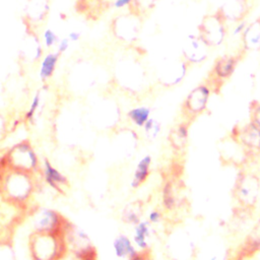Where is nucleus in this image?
<instances>
[{
    "mask_svg": "<svg viewBox=\"0 0 260 260\" xmlns=\"http://www.w3.org/2000/svg\"><path fill=\"white\" fill-rule=\"evenodd\" d=\"M142 129L148 139H154L160 132V123L153 118H149Z\"/></svg>",
    "mask_w": 260,
    "mask_h": 260,
    "instance_id": "24",
    "label": "nucleus"
},
{
    "mask_svg": "<svg viewBox=\"0 0 260 260\" xmlns=\"http://www.w3.org/2000/svg\"><path fill=\"white\" fill-rule=\"evenodd\" d=\"M234 139L244 148L247 155L260 154V129L251 122L235 130Z\"/></svg>",
    "mask_w": 260,
    "mask_h": 260,
    "instance_id": "7",
    "label": "nucleus"
},
{
    "mask_svg": "<svg viewBox=\"0 0 260 260\" xmlns=\"http://www.w3.org/2000/svg\"><path fill=\"white\" fill-rule=\"evenodd\" d=\"M40 173L43 180L49 187H51L57 193H65V189L69 186V181L67 177L55 166H53L49 159L45 158L43 160L41 164Z\"/></svg>",
    "mask_w": 260,
    "mask_h": 260,
    "instance_id": "9",
    "label": "nucleus"
},
{
    "mask_svg": "<svg viewBox=\"0 0 260 260\" xmlns=\"http://www.w3.org/2000/svg\"><path fill=\"white\" fill-rule=\"evenodd\" d=\"M66 250L71 252L83 260L96 257L95 248L93 247L87 234L79 226L68 221L63 233Z\"/></svg>",
    "mask_w": 260,
    "mask_h": 260,
    "instance_id": "5",
    "label": "nucleus"
},
{
    "mask_svg": "<svg viewBox=\"0 0 260 260\" xmlns=\"http://www.w3.org/2000/svg\"><path fill=\"white\" fill-rule=\"evenodd\" d=\"M151 110L146 106H138L132 108L128 112V118L131 121L133 125L136 127L142 128L144 124L147 122V120L150 118Z\"/></svg>",
    "mask_w": 260,
    "mask_h": 260,
    "instance_id": "20",
    "label": "nucleus"
},
{
    "mask_svg": "<svg viewBox=\"0 0 260 260\" xmlns=\"http://www.w3.org/2000/svg\"><path fill=\"white\" fill-rule=\"evenodd\" d=\"M199 38L208 46L220 45L224 38V24L221 16L206 17L199 27Z\"/></svg>",
    "mask_w": 260,
    "mask_h": 260,
    "instance_id": "8",
    "label": "nucleus"
},
{
    "mask_svg": "<svg viewBox=\"0 0 260 260\" xmlns=\"http://www.w3.org/2000/svg\"><path fill=\"white\" fill-rule=\"evenodd\" d=\"M5 131V120L4 118L2 117V115L0 114V136L1 134Z\"/></svg>",
    "mask_w": 260,
    "mask_h": 260,
    "instance_id": "34",
    "label": "nucleus"
},
{
    "mask_svg": "<svg viewBox=\"0 0 260 260\" xmlns=\"http://www.w3.org/2000/svg\"><path fill=\"white\" fill-rule=\"evenodd\" d=\"M251 123L260 129V104H256L251 108Z\"/></svg>",
    "mask_w": 260,
    "mask_h": 260,
    "instance_id": "28",
    "label": "nucleus"
},
{
    "mask_svg": "<svg viewBox=\"0 0 260 260\" xmlns=\"http://www.w3.org/2000/svg\"><path fill=\"white\" fill-rule=\"evenodd\" d=\"M164 219V213L161 210L157 209V208H154L152 210H150L148 212V215H147V220L152 224V225H155V224H158L162 221Z\"/></svg>",
    "mask_w": 260,
    "mask_h": 260,
    "instance_id": "27",
    "label": "nucleus"
},
{
    "mask_svg": "<svg viewBox=\"0 0 260 260\" xmlns=\"http://www.w3.org/2000/svg\"><path fill=\"white\" fill-rule=\"evenodd\" d=\"M58 60H59L58 53H48L43 57L40 64V69H39V75L42 80L45 81L52 77V75L55 72Z\"/></svg>",
    "mask_w": 260,
    "mask_h": 260,
    "instance_id": "19",
    "label": "nucleus"
},
{
    "mask_svg": "<svg viewBox=\"0 0 260 260\" xmlns=\"http://www.w3.org/2000/svg\"><path fill=\"white\" fill-rule=\"evenodd\" d=\"M246 23L244 21H240L238 24H236V26L234 27V30H233V36L237 37V36H241L243 35L245 28H246Z\"/></svg>",
    "mask_w": 260,
    "mask_h": 260,
    "instance_id": "31",
    "label": "nucleus"
},
{
    "mask_svg": "<svg viewBox=\"0 0 260 260\" xmlns=\"http://www.w3.org/2000/svg\"><path fill=\"white\" fill-rule=\"evenodd\" d=\"M35 188V174L6 168L0 161V197L4 201L23 208L32 196Z\"/></svg>",
    "mask_w": 260,
    "mask_h": 260,
    "instance_id": "1",
    "label": "nucleus"
},
{
    "mask_svg": "<svg viewBox=\"0 0 260 260\" xmlns=\"http://www.w3.org/2000/svg\"><path fill=\"white\" fill-rule=\"evenodd\" d=\"M0 161L6 168L30 174L40 173L41 169L40 159L27 141L13 145Z\"/></svg>",
    "mask_w": 260,
    "mask_h": 260,
    "instance_id": "3",
    "label": "nucleus"
},
{
    "mask_svg": "<svg viewBox=\"0 0 260 260\" xmlns=\"http://www.w3.org/2000/svg\"><path fill=\"white\" fill-rule=\"evenodd\" d=\"M28 249L31 260H59L67 251L63 233L32 232Z\"/></svg>",
    "mask_w": 260,
    "mask_h": 260,
    "instance_id": "2",
    "label": "nucleus"
},
{
    "mask_svg": "<svg viewBox=\"0 0 260 260\" xmlns=\"http://www.w3.org/2000/svg\"><path fill=\"white\" fill-rule=\"evenodd\" d=\"M260 251V218L252 228L239 252L237 253L236 260H245L246 258L252 257L254 254Z\"/></svg>",
    "mask_w": 260,
    "mask_h": 260,
    "instance_id": "11",
    "label": "nucleus"
},
{
    "mask_svg": "<svg viewBox=\"0 0 260 260\" xmlns=\"http://www.w3.org/2000/svg\"><path fill=\"white\" fill-rule=\"evenodd\" d=\"M40 104H41V94H40V92H37L32 96L31 102L29 104V107H28V109H27V111L25 113L24 118H25L26 121L30 122V121L34 120V117H35V115H36V113H37V111H38V109L40 107Z\"/></svg>",
    "mask_w": 260,
    "mask_h": 260,
    "instance_id": "25",
    "label": "nucleus"
},
{
    "mask_svg": "<svg viewBox=\"0 0 260 260\" xmlns=\"http://www.w3.org/2000/svg\"><path fill=\"white\" fill-rule=\"evenodd\" d=\"M0 260H16L15 252L8 238L0 236Z\"/></svg>",
    "mask_w": 260,
    "mask_h": 260,
    "instance_id": "23",
    "label": "nucleus"
},
{
    "mask_svg": "<svg viewBox=\"0 0 260 260\" xmlns=\"http://www.w3.org/2000/svg\"><path fill=\"white\" fill-rule=\"evenodd\" d=\"M233 194L242 209L253 210L260 198V180L258 176L248 171H241Z\"/></svg>",
    "mask_w": 260,
    "mask_h": 260,
    "instance_id": "4",
    "label": "nucleus"
},
{
    "mask_svg": "<svg viewBox=\"0 0 260 260\" xmlns=\"http://www.w3.org/2000/svg\"><path fill=\"white\" fill-rule=\"evenodd\" d=\"M143 212V202L140 200H135L129 202L122 211V220L129 224H136L141 220V215Z\"/></svg>",
    "mask_w": 260,
    "mask_h": 260,
    "instance_id": "17",
    "label": "nucleus"
},
{
    "mask_svg": "<svg viewBox=\"0 0 260 260\" xmlns=\"http://www.w3.org/2000/svg\"><path fill=\"white\" fill-rule=\"evenodd\" d=\"M113 249L115 255L120 259H130L138 250L133 244V241L126 235H118L113 241Z\"/></svg>",
    "mask_w": 260,
    "mask_h": 260,
    "instance_id": "16",
    "label": "nucleus"
},
{
    "mask_svg": "<svg viewBox=\"0 0 260 260\" xmlns=\"http://www.w3.org/2000/svg\"><path fill=\"white\" fill-rule=\"evenodd\" d=\"M128 260H153L149 251H138L133 257Z\"/></svg>",
    "mask_w": 260,
    "mask_h": 260,
    "instance_id": "29",
    "label": "nucleus"
},
{
    "mask_svg": "<svg viewBox=\"0 0 260 260\" xmlns=\"http://www.w3.org/2000/svg\"><path fill=\"white\" fill-rule=\"evenodd\" d=\"M209 98V89L204 85L194 88L184 103V112L189 118L200 115L206 108Z\"/></svg>",
    "mask_w": 260,
    "mask_h": 260,
    "instance_id": "10",
    "label": "nucleus"
},
{
    "mask_svg": "<svg viewBox=\"0 0 260 260\" xmlns=\"http://www.w3.org/2000/svg\"><path fill=\"white\" fill-rule=\"evenodd\" d=\"M207 45L198 37H189L186 46L184 48L185 58L192 62L198 63L206 58Z\"/></svg>",
    "mask_w": 260,
    "mask_h": 260,
    "instance_id": "14",
    "label": "nucleus"
},
{
    "mask_svg": "<svg viewBox=\"0 0 260 260\" xmlns=\"http://www.w3.org/2000/svg\"><path fill=\"white\" fill-rule=\"evenodd\" d=\"M43 39H44V44L47 48H52L59 42L57 35L51 28H47L44 30Z\"/></svg>",
    "mask_w": 260,
    "mask_h": 260,
    "instance_id": "26",
    "label": "nucleus"
},
{
    "mask_svg": "<svg viewBox=\"0 0 260 260\" xmlns=\"http://www.w3.org/2000/svg\"><path fill=\"white\" fill-rule=\"evenodd\" d=\"M67 220L60 212L51 208H39L31 214V226L37 233H64Z\"/></svg>",
    "mask_w": 260,
    "mask_h": 260,
    "instance_id": "6",
    "label": "nucleus"
},
{
    "mask_svg": "<svg viewBox=\"0 0 260 260\" xmlns=\"http://www.w3.org/2000/svg\"><path fill=\"white\" fill-rule=\"evenodd\" d=\"M181 191L182 186L175 178L166 182L162 191V204L166 209L173 210L181 204L183 200Z\"/></svg>",
    "mask_w": 260,
    "mask_h": 260,
    "instance_id": "13",
    "label": "nucleus"
},
{
    "mask_svg": "<svg viewBox=\"0 0 260 260\" xmlns=\"http://www.w3.org/2000/svg\"><path fill=\"white\" fill-rule=\"evenodd\" d=\"M69 47V40L68 39H62L61 41L58 42V47H57V53L60 55L62 53H65Z\"/></svg>",
    "mask_w": 260,
    "mask_h": 260,
    "instance_id": "30",
    "label": "nucleus"
},
{
    "mask_svg": "<svg viewBox=\"0 0 260 260\" xmlns=\"http://www.w3.org/2000/svg\"><path fill=\"white\" fill-rule=\"evenodd\" d=\"M188 138V127L185 124H181L176 127L170 135V141L173 147L177 150L185 147Z\"/></svg>",
    "mask_w": 260,
    "mask_h": 260,
    "instance_id": "22",
    "label": "nucleus"
},
{
    "mask_svg": "<svg viewBox=\"0 0 260 260\" xmlns=\"http://www.w3.org/2000/svg\"><path fill=\"white\" fill-rule=\"evenodd\" d=\"M237 61L234 57H222L216 61L214 65V72L218 77L226 78L233 73Z\"/></svg>",
    "mask_w": 260,
    "mask_h": 260,
    "instance_id": "21",
    "label": "nucleus"
},
{
    "mask_svg": "<svg viewBox=\"0 0 260 260\" xmlns=\"http://www.w3.org/2000/svg\"><path fill=\"white\" fill-rule=\"evenodd\" d=\"M80 38H81V34L79 31H71L69 32L67 39L69 40V42H77L79 41Z\"/></svg>",
    "mask_w": 260,
    "mask_h": 260,
    "instance_id": "33",
    "label": "nucleus"
},
{
    "mask_svg": "<svg viewBox=\"0 0 260 260\" xmlns=\"http://www.w3.org/2000/svg\"><path fill=\"white\" fill-rule=\"evenodd\" d=\"M151 161L152 158L149 154L144 155L138 160L130 182V186L132 189H138L147 181L150 174Z\"/></svg>",
    "mask_w": 260,
    "mask_h": 260,
    "instance_id": "15",
    "label": "nucleus"
},
{
    "mask_svg": "<svg viewBox=\"0 0 260 260\" xmlns=\"http://www.w3.org/2000/svg\"><path fill=\"white\" fill-rule=\"evenodd\" d=\"M244 43L250 50L260 49V21H255L246 26L244 32Z\"/></svg>",
    "mask_w": 260,
    "mask_h": 260,
    "instance_id": "18",
    "label": "nucleus"
},
{
    "mask_svg": "<svg viewBox=\"0 0 260 260\" xmlns=\"http://www.w3.org/2000/svg\"><path fill=\"white\" fill-rule=\"evenodd\" d=\"M152 234L153 225L147 219H141L134 224L133 244L138 251H149Z\"/></svg>",
    "mask_w": 260,
    "mask_h": 260,
    "instance_id": "12",
    "label": "nucleus"
},
{
    "mask_svg": "<svg viewBox=\"0 0 260 260\" xmlns=\"http://www.w3.org/2000/svg\"><path fill=\"white\" fill-rule=\"evenodd\" d=\"M134 0H115L114 1V7L117 9L124 8L126 6H129Z\"/></svg>",
    "mask_w": 260,
    "mask_h": 260,
    "instance_id": "32",
    "label": "nucleus"
}]
</instances>
